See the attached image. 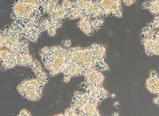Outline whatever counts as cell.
<instances>
[{
    "mask_svg": "<svg viewBox=\"0 0 159 116\" xmlns=\"http://www.w3.org/2000/svg\"><path fill=\"white\" fill-rule=\"evenodd\" d=\"M70 45H71V41L69 39L64 40L62 42V45L64 47H69Z\"/></svg>",
    "mask_w": 159,
    "mask_h": 116,
    "instance_id": "28",
    "label": "cell"
},
{
    "mask_svg": "<svg viewBox=\"0 0 159 116\" xmlns=\"http://www.w3.org/2000/svg\"><path fill=\"white\" fill-rule=\"evenodd\" d=\"M101 6L108 15L111 14L116 17H122L121 0H100Z\"/></svg>",
    "mask_w": 159,
    "mask_h": 116,
    "instance_id": "10",
    "label": "cell"
},
{
    "mask_svg": "<svg viewBox=\"0 0 159 116\" xmlns=\"http://www.w3.org/2000/svg\"><path fill=\"white\" fill-rule=\"evenodd\" d=\"M104 22H105L104 19L101 18H96V19L91 21V24L93 31L95 32L97 31L98 29H100L101 27H102Z\"/></svg>",
    "mask_w": 159,
    "mask_h": 116,
    "instance_id": "21",
    "label": "cell"
},
{
    "mask_svg": "<svg viewBox=\"0 0 159 116\" xmlns=\"http://www.w3.org/2000/svg\"><path fill=\"white\" fill-rule=\"evenodd\" d=\"M18 116H31V113L28 111L25 110V109H22L21 111H20V114H19Z\"/></svg>",
    "mask_w": 159,
    "mask_h": 116,
    "instance_id": "26",
    "label": "cell"
},
{
    "mask_svg": "<svg viewBox=\"0 0 159 116\" xmlns=\"http://www.w3.org/2000/svg\"><path fill=\"white\" fill-rule=\"evenodd\" d=\"M141 7L148 10L153 15H159V0H152L150 2H144L142 4Z\"/></svg>",
    "mask_w": 159,
    "mask_h": 116,
    "instance_id": "18",
    "label": "cell"
},
{
    "mask_svg": "<svg viewBox=\"0 0 159 116\" xmlns=\"http://www.w3.org/2000/svg\"><path fill=\"white\" fill-rule=\"evenodd\" d=\"M92 53L96 62V67L100 71H108V66L105 62L106 49L104 46L98 44H92L91 45Z\"/></svg>",
    "mask_w": 159,
    "mask_h": 116,
    "instance_id": "9",
    "label": "cell"
},
{
    "mask_svg": "<svg viewBox=\"0 0 159 116\" xmlns=\"http://www.w3.org/2000/svg\"><path fill=\"white\" fill-rule=\"evenodd\" d=\"M28 46H24L19 53L17 57V65L30 67L34 63V58L29 54Z\"/></svg>",
    "mask_w": 159,
    "mask_h": 116,
    "instance_id": "13",
    "label": "cell"
},
{
    "mask_svg": "<svg viewBox=\"0 0 159 116\" xmlns=\"http://www.w3.org/2000/svg\"><path fill=\"white\" fill-rule=\"evenodd\" d=\"M67 56V51L60 46L50 47L48 53L42 56L46 69L50 71V76L63 72Z\"/></svg>",
    "mask_w": 159,
    "mask_h": 116,
    "instance_id": "4",
    "label": "cell"
},
{
    "mask_svg": "<svg viewBox=\"0 0 159 116\" xmlns=\"http://www.w3.org/2000/svg\"><path fill=\"white\" fill-rule=\"evenodd\" d=\"M154 33H155L153 32L150 28H148V26H146L143 29H142L140 36L141 38L144 39V38H148V37L151 36Z\"/></svg>",
    "mask_w": 159,
    "mask_h": 116,
    "instance_id": "22",
    "label": "cell"
},
{
    "mask_svg": "<svg viewBox=\"0 0 159 116\" xmlns=\"http://www.w3.org/2000/svg\"><path fill=\"white\" fill-rule=\"evenodd\" d=\"M43 87L37 78L24 80L19 84L17 90L24 98L31 101H37L42 96Z\"/></svg>",
    "mask_w": 159,
    "mask_h": 116,
    "instance_id": "6",
    "label": "cell"
},
{
    "mask_svg": "<svg viewBox=\"0 0 159 116\" xmlns=\"http://www.w3.org/2000/svg\"><path fill=\"white\" fill-rule=\"evenodd\" d=\"M77 25L78 27L79 28L85 35L89 36H92L93 34V30L91 24V19L87 18H81L79 22H78Z\"/></svg>",
    "mask_w": 159,
    "mask_h": 116,
    "instance_id": "17",
    "label": "cell"
},
{
    "mask_svg": "<svg viewBox=\"0 0 159 116\" xmlns=\"http://www.w3.org/2000/svg\"><path fill=\"white\" fill-rule=\"evenodd\" d=\"M79 18L81 19L84 18V14L82 10L76 7L75 5L72 9L68 10V14L66 19L72 20Z\"/></svg>",
    "mask_w": 159,
    "mask_h": 116,
    "instance_id": "19",
    "label": "cell"
},
{
    "mask_svg": "<svg viewBox=\"0 0 159 116\" xmlns=\"http://www.w3.org/2000/svg\"><path fill=\"white\" fill-rule=\"evenodd\" d=\"M11 27L16 29L22 36L31 42H35L46 28L42 24V21L36 25H21L19 22L14 21L11 24Z\"/></svg>",
    "mask_w": 159,
    "mask_h": 116,
    "instance_id": "7",
    "label": "cell"
},
{
    "mask_svg": "<svg viewBox=\"0 0 159 116\" xmlns=\"http://www.w3.org/2000/svg\"><path fill=\"white\" fill-rule=\"evenodd\" d=\"M125 6H132L133 4L135 3L136 2V0H123Z\"/></svg>",
    "mask_w": 159,
    "mask_h": 116,
    "instance_id": "27",
    "label": "cell"
},
{
    "mask_svg": "<svg viewBox=\"0 0 159 116\" xmlns=\"http://www.w3.org/2000/svg\"><path fill=\"white\" fill-rule=\"evenodd\" d=\"M67 51L66 63L77 68L79 76H83L88 69L96 67V62L91 46L83 48L79 47L70 48Z\"/></svg>",
    "mask_w": 159,
    "mask_h": 116,
    "instance_id": "3",
    "label": "cell"
},
{
    "mask_svg": "<svg viewBox=\"0 0 159 116\" xmlns=\"http://www.w3.org/2000/svg\"><path fill=\"white\" fill-rule=\"evenodd\" d=\"M88 83L93 85H101L105 80V76L97 71L96 67L88 69L83 75Z\"/></svg>",
    "mask_w": 159,
    "mask_h": 116,
    "instance_id": "11",
    "label": "cell"
},
{
    "mask_svg": "<svg viewBox=\"0 0 159 116\" xmlns=\"http://www.w3.org/2000/svg\"><path fill=\"white\" fill-rule=\"evenodd\" d=\"M158 95H159V96H157V98L154 99L153 102L154 103L159 105V94Z\"/></svg>",
    "mask_w": 159,
    "mask_h": 116,
    "instance_id": "29",
    "label": "cell"
},
{
    "mask_svg": "<svg viewBox=\"0 0 159 116\" xmlns=\"http://www.w3.org/2000/svg\"><path fill=\"white\" fill-rule=\"evenodd\" d=\"M108 13L101 6L100 0H97L93 3L92 7L87 14V18H101L108 16Z\"/></svg>",
    "mask_w": 159,
    "mask_h": 116,
    "instance_id": "12",
    "label": "cell"
},
{
    "mask_svg": "<svg viewBox=\"0 0 159 116\" xmlns=\"http://www.w3.org/2000/svg\"><path fill=\"white\" fill-rule=\"evenodd\" d=\"M16 1L25 2L27 3L33 4H39L41 5L45 2L46 0H16Z\"/></svg>",
    "mask_w": 159,
    "mask_h": 116,
    "instance_id": "24",
    "label": "cell"
},
{
    "mask_svg": "<svg viewBox=\"0 0 159 116\" xmlns=\"http://www.w3.org/2000/svg\"><path fill=\"white\" fill-rule=\"evenodd\" d=\"M12 8L11 18L21 25H36L39 21L40 17L45 13L41 5L16 1Z\"/></svg>",
    "mask_w": 159,
    "mask_h": 116,
    "instance_id": "2",
    "label": "cell"
},
{
    "mask_svg": "<svg viewBox=\"0 0 159 116\" xmlns=\"http://www.w3.org/2000/svg\"><path fill=\"white\" fill-rule=\"evenodd\" d=\"M61 4L66 9L70 10L75 6V2H72L69 0H63Z\"/></svg>",
    "mask_w": 159,
    "mask_h": 116,
    "instance_id": "25",
    "label": "cell"
},
{
    "mask_svg": "<svg viewBox=\"0 0 159 116\" xmlns=\"http://www.w3.org/2000/svg\"><path fill=\"white\" fill-rule=\"evenodd\" d=\"M113 115H114V116H118L119 114H118V113H114V114H113Z\"/></svg>",
    "mask_w": 159,
    "mask_h": 116,
    "instance_id": "30",
    "label": "cell"
},
{
    "mask_svg": "<svg viewBox=\"0 0 159 116\" xmlns=\"http://www.w3.org/2000/svg\"><path fill=\"white\" fill-rule=\"evenodd\" d=\"M68 10L66 9L61 4H58L54 9L51 11L49 15V20L51 21L61 20L63 21L66 19Z\"/></svg>",
    "mask_w": 159,
    "mask_h": 116,
    "instance_id": "15",
    "label": "cell"
},
{
    "mask_svg": "<svg viewBox=\"0 0 159 116\" xmlns=\"http://www.w3.org/2000/svg\"><path fill=\"white\" fill-rule=\"evenodd\" d=\"M147 88L153 94H159V76L154 70L150 71V77L146 82Z\"/></svg>",
    "mask_w": 159,
    "mask_h": 116,
    "instance_id": "14",
    "label": "cell"
},
{
    "mask_svg": "<svg viewBox=\"0 0 159 116\" xmlns=\"http://www.w3.org/2000/svg\"><path fill=\"white\" fill-rule=\"evenodd\" d=\"M154 35H152L151 36L148 37V38L142 39V44H143L144 48L145 51L148 56H152L154 55V48H155V39H154Z\"/></svg>",
    "mask_w": 159,
    "mask_h": 116,
    "instance_id": "16",
    "label": "cell"
},
{
    "mask_svg": "<svg viewBox=\"0 0 159 116\" xmlns=\"http://www.w3.org/2000/svg\"><path fill=\"white\" fill-rule=\"evenodd\" d=\"M81 87L88 94L92 101L97 105L109 96L108 92L101 85H93L86 81L82 84Z\"/></svg>",
    "mask_w": 159,
    "mask_h": 116,
    "instance_id": "8",
    "label": "cell"
},
{
    "mask_svg": "<svg viewBox=\"0 0 159 116\" xmlns=\"http://www.w3.org/2000/svg\"><path fill=\"white\" fill-rule=\"evenodd\" d=\"M30 67L36 74L37 78L42 77V78H48V75L46 73L44 72L43 69H42L41 64L37 60L34 59V63L32 64V65Z\"/></svg>",
    "mask_w": 159,
    "mask_h": 116,
    "instance_id": "20",
    "label": "cell"
},
{
    "mask_svg": "<svg viewBox=\"0 0 159 116\" xmlns=\"http://www.w3.org/2000/svg\"></svg>",
    "mask_w": 159,
    "mask_h": 116,
    "instance_id": "31",
    "label": "cell"
},
{
    "mask_svg": "<svg viewBox=\"0 0 159 116\" xmlns=\"http://www.w3.org/2000/svg\"><path fill=\"white\" fill-rule=\"evenodd\" d=\"M22 37L18 31L6 27L0 34V59L1 69L5 71L17 65V57L22 48L28 45L26 40L20 42Z\"/></svg>",
    "mask_w": 159,
    "mask_h": 116,
    "instance_id": "1",
    "label": "cell"
},
{
    "mask_svg": "<svg viewBox=\"0 0 159 116\" xmlns=\"http://www.w3.org/2000/svg\"><path fill=\"white\" fill-rule=\"evenodd\" d=\"M64 114V116H79L78 112L75 109H73L70 107L65 109Z\"/></svg>",
    "mask_w": 159,
    "mask_h": 116,
    "instance_id": "23",
    "label": "cell"
},
{
    "mask_svg": "<svg viewBox=\"0 0 159 116\" xmlns=\"http://www.w3.org/2000/svg\"><path fill=\"white\" fill-rule=\"evenodd\" d=\"M70 107L78 112L79 116H100L97 105L92 101L86 92L82 93L79 91H75Z\"/></svg>",
    "mask_w": 159,
    "mask_h": 116,
    "instance_id": "5",
    "label": "cell"
}]
</instances>
